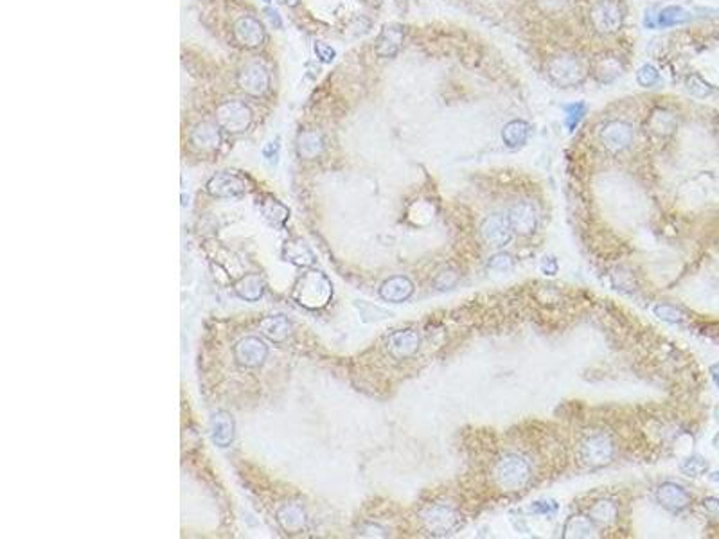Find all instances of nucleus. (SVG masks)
Segmentation results:
<instances>
[{
	"label": "nucleus",
	"instance_id": "nucleus-1",
	"mask_svg": "<svg viewBox=\"0 0 719 539\" xmlns=\"http://www.w3.org/2000/svg\"><path fill=\"white\" fill-rule=\"evenodd\" d=\"M333 288L329 279L320 272H307L297 281L293 298L307 310H320L329 302Z\"/></svg>",
	"mask_w": 719,
	"mask_h": 539
},
{
	"label": "nucleus",
	"instance_id": "nucleus-2",
	"mask_svg": "<svg viewBox=\"0 0 719 539\" xmlns=\"http://www.w3.org/2000/svg\"><path fill=\"white\" fill-rule=\"evenodd\" d=\"M495 482L505 491H520L529 483L533 471L529 462L520 455H505L497 462L493 469Z\"/></svg>",
	"mask_w": 719,
	"mask_h": 539
},
{
	"label": "nucleus",
	"instance_id": "nucleus-3",
	"mask_svg": "<svg viewBox=\"0 0 719 539\" xmlns=\"http://www.w3.org/2000/svg\"><path fill=\"white\" fill-rule=\"evenodd\" d=\"M424 528L433 535H448L461 527L462 518L455 507L446 503H435L430 505L423 512Z\"/></svg>",
	"mask_w": 719,
	"mask_h": 539
},
{
	"label": "nucleus",
	"instance_id": "nucleus-4",
	"mask_svg": "<svg viewBox=\"0 0 719 539\" xmlns=\"http://www.w3.org/2000/svg\"><path fill=\"white\" fill-rule=\"evenodd\" d=\"M216 121L219 128L229 133L247 132L252 122V110L241 101H223L216 108Z\"/></svg>",
	"mask_w": 719,
	"mask_h": 539
},
{
	"label": "nucleus",
	"instance_id": "nucleus-5",
	"mask_svg": "<svg viewBox=\"0 0 719 539\" xmlns=\"http://www.w3.org/2000/svg\"><path fill=\"white\" fill-rule=\"evenodd\" d=\"M613 443L608 435L594 433L583 440L579 455H581L583 462L588 464V466L601 467L606 466L613 459Z\"/></svg>",
	"mask_w": 719,
	"mask_h": 539
},
{
	"label": "nucleus",
	"instance_id": "nucleus-6",
	"mask_svg": "<svg viewBox=\"0 0 719 539\" xmlns=\"http://www.w3.org/2000/svg\"><path fill=\"white\" fill-rule=\"evenodd\" d=\"M238 87L248 96L261 97L270 89V74L261 63H247L238 74Z\"/></svg>",
	"mask_w": 719,
	"mask_h": 539
},
{
	"label": "nucleus",
	"instance_id": "nucleus-7",
	"mask_svg": "<svg viewBox=\"0 0 719 539\" xmlns=\"http://www.w3.org/2000/svg\"><path fill=\"white\" fill-rule=\"evenodd\" d=\"M234 356L239 365L247 367V369H255V367L263 365V362L267 360L268 347L257 336H247V338L239 340L238 345L234 347Z\"/></svg>",
	"mask_w": 719,
	"mask_h": 539
},
{
	"label": "nucleus",
	"instance_id": "nucleus-8",
	"mask_svg": "<svg viewBox=\"0 0 719 539\" xmlns=\"http://www.w3.org/2000/svg\"><path fill=\"white\" fill-rule=\"evenodd\" d=\"M247 191V184L239 175L223 171L207 182V193L215 198H236Z\"/></svg>",
	"mask_w": 719,
	"mask_h": 539
},
{
	"label": "nucleus",
	"instance_id": "nucleus-9",
	"mask_svg": "<svg viewBox=\"0 0 719 539\" xmlns=\"http://www.w3.org/2000/svg\"><path fill=\"white\" fill-rule=\"evenodd\" d=\"M482 238L488 245L497 246V248L505 246L513 238V227H511L509 220L502 214L488 216L485 222L482 223Z\"/></svg>",
	"mask_w": 719,
	"mask_h": 539
},
{
	"label": "nucleus",
	"instance_id": "nucleus-10",
	"mask_svg": "<svg viewBox=\"0 0 719 539\" xmlns=\"http://www.w3.org/2000/svg\"><path fill=\"white\" fill-rule=\"evenodd\" d=\"M513 232L521 236H530L537 227V210L530 201H518L507 214Z\"/></svg>",
	"mask_w": 719,
	"mask_h": 539
},
{
	"label": "nucleus",
	"instance_id": "nucleus-11",
	"mask_svg": "<svg viewBox=\"0 0 719 539\" xmlns=\"http://www.w3.org/2000/svg\"><path fill=\"white\" fill-rule=\"evenodd\" d=\"M549 74L550 77L561 87L578 85L583 76L581 65H579L574 58L568 56H559L556 58V60L550 61Z\"/></svg>",
	"mask_w": 719,
	"mask_h": 539
},
{
	"label": "nucleus",
	"instance_id": "nucleus-12",
	"mask_svg": "<svg viewBox=\"0 0 719 539\" xmlns=\"http://www.w3.org/2000/svg\"><path fill=\"white\" fill-rule=\"evenodd\" d=\"M234 38L239 45L247 49L259 47L265 42V29L259 24V20L252 16H241L234 24Z\"/></svg>",
	"mask_w": 719,
	"mask_h": 539
},
{
	"label": "nucleus",
	"instance_id": "nucleus-13",
	"mask_svg": "<svg viewBox=\"0 0 719 539\" xmlns=\"http://www.w3.org/2000/svg\"><path fill=\"white\" fill-rule=\"evenodd\" d=\"M656 500L662 507H666L667 511L678 512L683 511V509L689 507L691 503V495H689L682 486L675 482H666L658 487L656 491Z\"/></svg>",
	"mask_w": 719,
	"mask_h": 539
},
{
	"label": "nucleus",
	"instance_id": "nucleus-14",
	"mask_svg": "<svg viewBox=\"0 0 719 539\" xmlns=\"http://www.w3.org/2000/svg\"><path fill=\"white\" fill-rule=\"evenodd\" d=\"M419 347V334L416 331L405 329L392 333L387 340V349L396 360L410 358Z\"/></svg>",
	"mask_w": 719,
	"mask_h": 539
},
{
	"label": "nucleus",
	"instance_id": "nucleus-15",
	"mask_svg": "<svg viewBox=\"0 0 719 539\" xmlns=\"http://www.w3.org/2000/svg\"><path fill=\"white\" fill-rule=\"evenodd\" d=\"M602 144L606 146L608 151L611 153H621L628 146L631 144V139H633V133H631L630 125L621 121H613L602 129L601 133Z\"/></svg>",
	"mask_w": 719,
	"mask_h": 539
},
{
	"label": "nucleus",
	"instance_id": "nucleus-16",
	"mask_svg": "<svg viewBox=\"0 0 719 539\" xmlns=\"http://www.w3.org/2000/svg\"><path fill=\"white\" fill-rule=\"evenodd\" d=\"M592 22L601 32H613L623 24V13L613 2H601L592 11Z\"/></svg>",
	"mask_w": 719,
	"mask_h": 539
},
{
	"label": "nucleus",
	"instance_id": "nucleus-17",
	"mask_svg": "<svg viewBox=\"0 0 719 539\" xmlns=\"http://www.w3.org/2000/svg\"><path fill=\"white\" fill-rule=\"evenodd\" d=\"M191 144L200 151H215L222 142L219 126L212 122H200L191 132Z\"/></svg>",
	"mask_w": 719,
	"mask_h": 539
},
{
	"label": "nucleus",
	"instance_id": "nucleus-18",
	"mask_svg": "<svg viewBox=\"0 0 719 539\" xmlns=\"http://www.w3.org/2000/svg\"><path fill=\"white\" fill-rule=\"evenodd\" d=\"M412 293H414L412 281L407 277H401V275L390 277L388 281H385L380 288L381 298L387 302H394V304L405 302Z\"/></svg>",
	"mask_w": 719,
	"mask_h": 539
},
{
	"label": "nucleus",
	"instance_id": "nucleus-19",
	"mask_svg": "<svg viewBox=\"0 0 719 539\" xmlns=\"http://www.w3.org/2000/svg\"><path fill=\"white\" fill-rule=\"evenodd\" d=\"M210 435H212V440H215L216 446H231L232 439H234V421H232L231 415L225 414V412H218V414L212 415V419H210Z\"/></svg>",
	"mask_w": 719,
	"mask_h": 539
},
{
	"label": "nucleus",
	"instance_id": "nucleus-20",
	"mask_svg": "<svg viewBox=\"0 0 719 539\" xmlns=\"http://www.w3.org/2000/svg\"><path fill=\"white\" fill-rule=\"evenodd\" d=\"M259 329L272 342H284L291 334V322L284 315H274L267 317L259 322Z\"/></svg>",
	"mask_w": 719,
	"mask_h": 539
},
{
	"label": "nucleus",
	"instance_id": "nucleus-21",
	"mask_svg": "<svg viewBox=\"0 0 719 539\" xmlns=\"http://www.w3.org/2000/svg\"><path fill=\"white\" fill-rule=\"evenodd\" d=\"M403 44V31L397 25H387L378 37V45H376V53L383 58L396 56Z\"/></svg>",
	"mask_w": 719,
	"mask_h": 539
},
{
	"label": "nucleus",
	"instance_id": "nucleus-22",
	"mask_svg": "<svg viewBox=\"0 0 719 539\" xmlns=\"http://www.w3.org/2000/svg\"><path fill=\"white\" fill-rule=\"evenodd\" d=\"M277 521H279L283 531H286L288 534H297V532L304 531V527H306V514H304L303 507L291 503V505H284V507L279 509Z\"/></svg>",
	"mask_w": 719,
	"mask_h": 539
},
{
	"label": "nucleus",
	"instance_id": "nucleus-23",
	"mask_svg": "<svg viewBox=\"0 0 719 539\" xmlns=\"http://www.w3.org/2000/svg\"><path fill=\"white\" fill-rule=\"evenodd\" d=\"M234 290H236V293L243 298V300L254 302V300H257V298H261V295H263L265 282L257 274L245 275V277L239 279V281L236 282Z\"/></svg>",
	"mask_w": 719,
	"mask_h": 539
},
{
	"label": "nucleus",
	"instance_id": "nucleus-24",
	"mask_svg": "<svg viewBox=\"0 0 719 539\" xmlns=\"http://www.w3.org/2000/svg\"><path fill=\"white\" fill-rule=\"evenodd\" d=\"M324 141L317 132H304L300 133L299 142H297V151L304 158H315L322 153Z\"/></svg>",
	"mask_w": 719,
	"mask_h": 539
},
{
	"label": "nucleus",
	"instance_id": "nucleus-25",
	"mask_svg": "<svg viewBox=\"0 0 719 539\" xmlns=\"http://www.w3.org/2000/svg\"><path fill=\"white\" fill-rule=\"evenodd\" d=\"M284 258L286 261L297 266H310L313 262L312 250L307 248L303 241H290L284 246Z\"/></svg>",
	"mask_w": 719,
	"mask_h": 539
},
{
	"label": "nucleus",
	"instance_id": "nucleus-26",
	"mask_svg": "<svg viewBox=\"0 0 719 539\" xmlns=\"http://www.w3.org/2000/svg\"><path fill=\"white\" fill-rule=\"evenodd\" d=\"M618 509L613 502L610 500H601L590 509V519L595 521V524L601 525H611L617 519Z\"/></svg>",
	"mask_w": 719,
	"mask_h": 539
},
{
	"label": "nucleus",
	"instance_id": "nucleus-27",
	"mask_svg": "<svg viewBox=\"0 0 719 539\" xmlns=\"http://www.w3.org/2000/svg\"><path fill=\"white\" fill-rule=\"evenodd\" d=\"M594 525L590 518L585 516H572L565 524V538H592Z\"/></svg>",
	"mask_w": 719,
	"mask_h": 539
},
{
	"label": "nucleus",
	"instance_id": "nucleus-28",
	"mask_svg": "<svg viewBox=\"0 0 719 539\" xmlns=\"http://www.w3.org/2000/svg\"><path fill=\"white\" fill-rule=\"evenodd\" d=\"M505 144L511 146V148H518V146L526 144L527 137H529V126L523 121H513L504 128V133H502Z\"/></svg>",
	"mask_w": 719,
	"mask_h": 539
},
{
	"label": "nucleus",
	"instance_id": "nucleus-29",
	"mask_svg": "<svg viewBox=\"0 0 719 539\" xmlns=\"http://www.w3.org/2000/svg\"><path fill=\"white\" fill-rule=\"evenodd\" d=\"M261 210H263L265 216H267L272 223H275V225L283 223L288 217V214H290V210H288L281 201L272 200V198L265 201V205L261 207Z\"/></svg>",
	"mask_w": 719,
	"mask_h": 539
},
{
	"label": "nucleus",
	"instance_id": "nucleus-30",
	"mask_svg": "<svg viewBox=\"0 0 719 539\" xmlns=\"http://www.w3.org/2000/svg\"><path fill=\"white\" fill-rule=\"evenodd\" d=\"M708 462L704 459V457H691V459H685V462L682 464V471L687 476H699L707 473Z\"/></svg>",
	"mask_w": 719,
	"mask_h": 539
},
{
	"label": "nucleus",
	"instance_id": "nucleus-31",
	"mask_svg": "<svg viewBox=\"0 0 719 539\" xmlns=\"http://www.w3.org/2000/svg\"><path fill=\"white\" fill-rule=\"evenodd\" d=\"M683 20H687V13L680 8L663 9V11L660 13V18H658L660 25H666V27L667 25H676Z\"/></svg>",
	"mask_w": 719,
	"mask_h": 539
},
{
	"label": "nucleus",
	"instance_id": "nucleus-32",
	"mask_svg": "<svg viewBox=\"0 0 719 539\" xmlns=\"http://www.w3.org/2000/svg\"><path fill=\"white\" fill-rule=\"evenodd\" d=\"M655 315L656 317H660L662 320H667V322H680L683 318L682 311L676 310L675 306H669V304H658V306L655 307Z\"/></svg>",
	"mask_w": 719,
	"mask_h": 539
},
{
	"label": "nucleus",
	"instance_id": "nucleus-33",
	"mask_svg": "<svg viewBox=\"0 0 719 539\" xmlns=\"http://www.w3.org/2000/svg\"><path fill=\"white\" fill-rule=\"evenodd\" d=\"M313 49H315L317 58H319L322 63H331V61L336 58V51L331 47V45L326 44V42H320V40L315 42V47Z\"/></svg>",
	"mask_w": 719,
	"mask_h": 539
},
{
	"label": "nucleus",
	"instance_id": "nucleus-34",
	"mask_svg": "<svg viewBox=\"0 0 719 539\" xmlns=\"http://www.w3.org/2000/svg\"><path fill=\"white\" fill-rule=\"evenodd\" d=\"M637 80H639V83L642 87H653L656 81H658V72H656L653 67L646 65V67H642V69L639 70V74H637Z\"/></svg>",
	"mask_w": 719,
	"mask_h": 539
},
{
	"label": "nucleus",
	"instance_id": "nucleus-35",
	"mask_svg": "<svg viewBox=\"0 0 719 539\" xmlns=\"http://www.w3.org/2000/svg\"><path fill=\"white\" fill-rule=\"evenodd\" d=\"M511 266H513V258L507 254H498L489 261V268L497 270V272H507Z\"/></svg>",
	"mask_w": 719,
	"mask_h": 539
},
{
	"label": "nucleus",
	"instance_id": "nucleus-36",
	"mask_svg": "<svg viewBox=\"0 0 719 539\" xmlns=\"http://www.w3.org/2000/svg\"><path fill=\"white\" fill-rule=\"evenodd\" d=\"M537 6H540V9H543V11L547 13H556V11H561L563 8H566V4H568V0H536Z\"/></svg>",
	"mask_w": 719,
	"mask_h": 539
},
{
	"label": "nucleus",
	"instance_id": "nucleus-37",
	"mask_svg": "<svg viewBox=\"0 0 719 539\" xmlns=\"http://www.w3.org/2000/svg\"><path fill=\"white\" fill-rule=\"evenodd\" d=\"M566 112H570V115L566 117V122H568L570 128H574L583 117V105H572L566 108Z\"/></svg>",
	"mask_w": 719,
	"mask_h": 539
},
{
	"label": "nucleus",
	"instance_id": "nucleus-38",
	"mask_svg": "<svg viewBox=\"0 0 719 539\" xmlns=\"http://www.w3.org/2000/svg\"><path fill=\"white\" fill-rule=\"evenodd\" d=\"M455 282H457V275L453 274V272H443V274L439 275V279L435 281V284L439 286L440 290H446V288L453 286Z\"/></svg>",
	"mask_w": 719,
	"mask_h": 539
},
{
	"label": "nucleus",
	"instance_id": "nucleus-39",
	"mask_svg": "<svg viewBox=\"0 0 719 539\" xmlns=\"http://www.w3.org/2000/svg\"><path fill=\"white\" fill-rule=\"evenodd\" d=\"M704 507L711 518L718 519L719 521V500L718 498H707L704 502Z\"/></svg>",
	"mask_w": 719,
	"mask_h": 539
},
{
	"label": "nucleus",
	"instance_id": "nucleus-40",
	"mask_svg": "<svg viewBox=\"0 0 719 539\" xmlns=\"http://www.w3.org/2000/svg\"><path fill=\"white\" fill-rule=\"evenodd\" d=\"M265 16H267V20L270 22V25H274L275 29L283 27V20H281L279 11H277V9L267 8V9H265Z\"/></svg>",
	"mask_w": 719,
	"mask_h": 539
},
{
	"label": "nucleus",
	"instance_id": "nucleus-41",
	"mask_svg": "<svg viewBox=\"0 0 719 539\" xmlns=\"http://www.w3.org/2000/svg\"><path fill=\"white\" fill-rule=\"evenodd\" d=\"M277 153H279V142L275 141V142H268L267 146H265L263 149V155L265 158H268V160H277Z\"/></svg>",
	"mask_w": 719,
	"mask_h": 539
},
{
	"label": "nucleus",
	"instance_id": "nucleus-42",
	"mask_svg": "<svg viewBox=\"0 0 719 539\" xmlns=\"http://www.w3.org/2000/svg\"><path fill=\"white\" fill-rule=\"evenodd\" d=\"M534 512H547V514H550V505L547 502H537L536 505L533 507Z\"/></svg>",
	"mask_w": 719,
	"mask_h": 539
},
{
	"label": "nucleus",
	"instance_id": "nucleus-43",
	"mask_svg": "<svg viewBox=\"0 0 719 539\" xmlns=\"http://www.w3.org/2000/svg\"><path fill=\"white\" fill-rule=\"evenodd\" d=\"M711 372H712V379H714L715 386H718V388H719V363H718V365L712 367Z\"/></svg>",
	"mask_w": 719,
	"mask_h": 539
},
{
	"label": "nucleus",
	"instance_id": "nucleus-44",
	"mask_svg": "<svg viewBox=\"0 0 719 539\" xmlns=\"http://www.w3.org/2000/svg\"><path fill=\"white\" fill-rule=\"evenodd\" d=\"M279 2H281V4L288 6V8H293V6L299 4V0H279Z\"/></svg>",
	"mask_w": 719,
	"mask_h": 539
},
{
	"label": "nucleus",
	"instance_id": "nucleus-45",
	"mask_svg": "<svg viewBox=\"0 0 719 539\" xmlns=\"http://www.w3.org/2000/svg\"><path fill=\"white\" fill-rule=\"evenodd\" d=\"M714 446H715V448H718V450H719V433H718V435H715V439H714Z\"/></svg>",
	"mask_w": 719,
	"mask_h": 539
},
{
	"label": "nucleus",
	"instance_id": "nucleus-46",
	"mask_svg": "<svg viewBox=\"0 0 719 539\" xmlns=\"http://www.w3.org/2000/svg\"><path fill=\"white\" fill-rule=\"evenodd\" d=\"M712 480H715V482H719V473H714V475H712Z\"/></svg>",
	"mask_w": 719,
	"mask_h": 539
}]
</instances>
